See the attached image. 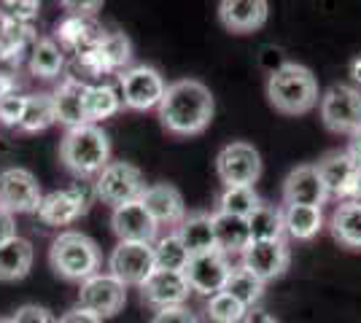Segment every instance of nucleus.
I'll list each match as a JSON object with an SVG mask.
<instances>
[{
    "label": "nucleus",
    "instance_id": "nucleus-1",
    "mask_svg": "<svg viewBox=\"0 0 361 323\" xmlns=\"http://www.w3.org/2000/svg\"><path fill=\"white\" fill-rule=\"evenodd\" d=\"M159 122L170 135L192 138L208 129L213 119V94L197 78H180L167 84V92L159 103Z\"/></svg>",
    "mask_w": 361,
    "mask_h": 323
},
{
    "label": "nucleus",
    "instance_id": "nucleus-2",
    "mask_svg": "<svg viewBox=\"0 0 361 323\" xmlns=\"http://www.w3.org/2000/svg\"><path fill=\"white\" fill-rule=\"evenodd\" d=\"M267 100L275 110L286 116L310 113L321 103L318 78L313 76L310 68H305L300 62H283L267 78Z\"/></svg>",
    "mask_w": 361,
    "mask_h": 323
},
{
    "label": "nucleus",
    "instance_id": "nucleus-3",
    "mask_svg": "<svg viewBox=\"0 0 361 323\" xmlns=\"http://www.w3.org/2000/svg\"><path fill=\"white\" fill-rule=\"evenodd\" d=\"M60 159L78 178H97L111 162V138L97 124H81L65 132L60 143Z\"/></svg>",
    "mask_w": 361,
    "mask_h": 323
},
{
    "label": "nucleus",
    "instance_id": "nucleus-4",
    "mask_svg": "<svg viewBox=\"0 0 361 323\" xmlns=\"http://www.w3.org/2000/svg\"><path fill=\"white\" fill-rule=\"evenodd\" d=\"M51 270L71 283H84L100 270V248L84 232H60L49 248Z\"/></svg>",
    "mask_w": 361,
    "mask_h": 323
},
{
    "label": "nucleus",
    "instance_id": "nucleus-5",
    "mask_svg": "<svg viewBox=\"0 0 361 323\" xmlns=\"http://www.w3.org/2000/svg\"><path fill=\"white\" fill-rule=\"evenodd\" d=\"M321 122L334 135H348L353 138L361 132V89L353 84H331L326 92L321 94Z\"/></svg>",
    "mask_w": 361,
    "mask_h": 323
},
{
    "label": "nucleus",
    "instance_id": "nucleus-6",
    "mask_svg": "<svg viewBox=\"0 0 361 323\" xmlns=\"http://www.w3.org/2000/svg\"><path fill=\"white\" fill-rule=\"evenodd\" d=\"M116 87L121 94V106L130 110H154L159 108L167 92L165 76L151 65H133L116 73Z\"/></svg>",
    "mask_w": 361,
    "mask_h": 323
},
{
    "label": "nucleus",
    "instance_id": "nucleus-7",
    "mask_svg": "<svg viewBox=\"0 0 361 323\" xmlns=\"http://www.w3.org/2000/svg\"><path fill=\"white\" fill-rule=\"evenodd\" d=\"M94 194L111 208H119L127 202H135L149 189L143 172L130 162H108L103 172L94 178Z\"/></svg>",
    "mask_w": 361,
    "mask_h": 323
},
{
    "label": "nucleus",
    "instance_id": "nucleus-8",
    "mask_svg": "<svg viewBox=\"0 0 361 323\" xmlns=\"http://www.w3.org/2000/svg\"><path fill=\"white\" fill-rule=\"evenodd\" d=\"M92 200H97V194H94V186L90 184H73L68 189L49 191L41 200L38 218L46 227H71L90 210Z\"/></svg>",
    "mask_w": 361,
    "mask_h": 323
},
{
    "label": "nucleus",
    "instance_id": "nucleus-9",
    "mask_svg": "<svg viewBox=\"0 0 361 323\" xmlns=\"http://www.w3.org/2000/svg\"><path fill=\"white\" fill-rule=\"evenodd\" d=\"M124 305H127V286L111 272H97L87 277L78 289V308L100 315L103 321L114 318Z\"/></svg>",
    "mask_w": 361,
    "mask_h": 323
},
{
    "label": "nucleus",
    "instance_id": "nucleus-10",
    "mask_svg": "<svg viewBox=\"0 0 361 323\" xmlns=\"http://www.w3.org/2000/svg\"><path fill=\"white\" fill-rule=\"evenodd\" d=\"M216 172L224 186H254L262 175V156L251 143L235 140L219 151Z\"/></svg>",
    "mask_w": 361,
    "mask_h": 323
},
{
    "label": "nucleus",
    "instance_id": "nucleus-11",
    "mask_svg": "<svg viewBox=\"0 0 361 323\" xmlns=\"http://www.w3.org/2000/svg\"><path fill=\"white\" fill-rule=\"evenodd\" d=\"M44 191L38 178L25 167L0 170V208L8 213H38Z\"/></svg>",
    "mask_w": 361,
    "mask_h": 323
},
{
    "label": "nucleus",
    "instance_id": "nucleus-12",
    "mask_svg": "<svg viewBox=\"0 0 361 323\" xmlns=\"http://www.w3.org/2000/svg\"><path fill=\"white\" fill-rule=\"evenodd\" d=\"M108 272L116 275L124 286H143L154 272V246L151 243H119L108 256Z\"/></svg>",
    "mask_w": 361,
    "mask_h": 323
},
{
    "label": "nucleus",
    "instance_id": "nucleus-13",
    "mask_svg": "<svg viewBox=\"0 0 361 323\" xmlns=\"http://www.w3.org/2000/svg\"><path fill=\"white\" fill-rule=\"evenodd\" d=\"M291 264V248L283 240H251V246L240 253V267L259 280L270 283L283 275Z\"/></svg>",
    "mask_w": 361,
    "mask_h": 323
},
{
    "label": "nucleus",
    "instance_id": "nucleus-14",
    "mask_svg": "<svg viewBox=\"0 0 361 323\" xmlns=\"http://www.w3.org/2000/svg\"><path fill=\"white\" fill-rule=\"evenodd\" d=\"M183 275L192 286V293L213 296V293L224 291L226 280L232 275V264H229V256H224L221 251H211V253L192 256Z\"/></svg>",
    "mask_w": 361,
    "mask_h": 323
},
{
    "label": "nucleus",
    "instance_id": "nucleus-15",
    "mask_svg": "<svg viewBox=\"0 0 361 323\" xmlns=\"http://www.w3.org/2000/svg\"><path fill=\"white\" fill-rule=\"evenodd\" d=\"M192 286L183 272H170V270H157L154 275L140 286V299L154 310L183 308L189 302Z\"/></svg>",
    "mask_w": 361,
    "mask_h": 323
},
{
    "label": "nucleus",
    "instance_id": "nucleus-16",
    "mask_svg": "<svg viewBox=\"0 0 361 323\" xmlns=\"http://www.w3.org/2000/svg\"><path fill=\"white\" fill-rule=\"evenodd\" d=\"M111 229L119 237V243H154L159 224L151 218L146 205L140 200L127 202L114 208L111 213Z\"/></svg>",
    "mask_w": 361,
    "mask_h": 323
},
{
    "label": "nucleus",
    "instance_id": "nucleus-17",
    "mask_svg": "<svg viewBox=\"0 0 361 323\" xmlns=\"http://www.w3.org/2000/svg\"><path fill=\"white\" fill-rule=\"evenodd\" d=\"M316 167H318V172H321V178H324V186H326L329 197L350 200L361 170H359V165L353 162V156L348 154V148H337V151L324 154Z\"/></svg>",
    "mask_w": 361,
    "mask_h": 323
},
{
    "label": "nucleus",
    "instance_id": "nucleus-18",
    "mask_svg": "<svg viewBox=\"0 0 361 323\" xmlns=\"http://www.w3.org/2000/svg\"><path fill=\"white\" fill-rule=\"evenodd\" d=\"M329 200V191L316 165H300L286 175L283 181V205H310L324 208Z\"/></svg>",
    "mask_w": 361,
    "mask_h": 323
},
{
    "label": "nucleus",
    "instance_id": "nucleus-19",
    "mask_svg": "<svg viewBox=\"0 0 361 323\" xmlns=\"http://www.w3.org/2000/svg\"><path fill=\"white\" fill-rule=\"evenodd\" d=\"M270 16L267 0H219V19L229 32H254Z\"/></svg>",
    "mask_w": 361,
    "mask_h": 323
},
{
    "label": "nucleus",
    "instance_id": "nucleus-20",
    "mask_svg": "<svg viewBox=\"0 0 361 323\" xmlns=\"http://www.w3.org/2000/svg\"><path fill=\"white\" fill-rule=\"evenodd\" d=\"M35 44H38V38H35L30 25L16 22L3 11V19H0V65L19 68L25 60H30Z\"/></svg>",
    "mask_w": 361,
    "mask_h": 323
},
{
    "label": "nucleus",
    "instance_id": "nucleus-21",
    "mask_svg": "<svg viewBox=\"0 0 361 323\" xmlns=\"http://www.w3.org/2000/svg\"><path fill=\"white\" fill-rule=\"evenodd\" d=\"M108 35V30L94 19V16H73L68 14L57 25V41L60 46L73 49L75 54L90 51L103 44V38Z\"/></svg>",
    "mask_w": 361,
    "mask_h": 323
},
{
    "label": "nucleus",
    "instance_id": "nucleus-22",
    "mask_svg": "<svg viewBox=\"0 0 361 323\" xmlns=\"http://www.w3.org/2000/svg\"><path fill=\"white\" fill-rule=\"evenodd\" d=\"M140 202L146 205V210L151 213V218L159 224V227H176L186 218V205L183 197L176 186L170 184H154L143 191Z\"/></svg>",
    "mask_w": 361,
    "mask_h": 323
},
{
    "label": "nucleus",
    "instance_id": "nucleus-23",
    "mask_svg": "<svg viewBox=\"0 0 361 323\" xmlns=\"http://www.w3.org/2000/svg\"><path fill=\"white\" fill-rule=\"evenodd\" d=\"M84 94H87V81L75 76H65L60 87L54 89L51 100H54V113L57 122L68 129H75L81 124H87V110H84Z\"/></svg>",
    "mask_w": 361,
    "mask_h": 323
},
{
    "label": "nucleus",
    "instance_id": "nucleus-24",
    "mask_svg": "<svg viewBox=\"0 0 361 323\" xmlns=\"http://www.w3.org/2000/svg\"><path fill=\"white\" fill-rule=\"evenodd\" d=\"M213 232H216V251L224 256H240L245 248L251 246V227L248 218L229 213H213Z\"/></svg>",
    "mask_w": 361,
    "mask_h": 323
},
{
    "label": "nucleus",
    "instance_id": "nucleus-25",
    "mask_svg": "<svg viewBox=\"0 0 361 323\" xmlns=\"http://www.w3.org/2000/svg\"><path fill=\"white\" fill-rule=\"evenodd\" d=\"M178 237L186 246L192 256L200 253H211L216 251V232H213V213L197 210V213H186V218L178 224Z\"/></svg>",
    "mask_w": 361,
    "mask_h": 323
},
{
    "label": "nucleus",
    "instance_id": "nucleus-26",
    "mask_svg": "<svg viewBox=\"0 0 361 323\" xmlns=\"http://www.w3.org/2000/svg\"><path fill=\"white\" fill-rule=\"evenodd\" d=\"M32 259H35V251L32 243L25 237H11L0 246V283H14L22 277L30 275Z\"/></svg>",
    "mask_w": 361,
    "mask_h": 323
},
{
    "label": "nucleus",
    "instance_id": "nucleus-27",
    "mask_svg": "<svg viewBox=\"0 0 361 323\" xmlns=\"http://www.w3.org/2000/svg\"><path fill=\"white\" fill-rule=\"evenodd\" d=\"M331 237L348 251H361V205L343 200L329 218Z\"/></svg>",
    "mask_w": 361,
    "mask_h": 323
},
{
    "label": "nucleus",
    "instance_id": "nucleus-28",
    "mask_svg": "<svg viewBox=\"0 0 361 323\" xmlns=\"http://www.w3.org/2000/svg\"><path fill=\"white\" fill-rule=\"evenodd\" d=\"M121 94L119 87L114 84H87V94H84V110H87V124H100L116 116L121 110Z\"/></svg>",
    "mask_w": 361,
    "mask_h": 323
},
{
    "label": "nucleus",
    "instance_id": "nucleus-29",
    "mask_svg": "<svg viewBox=\"0 0 361 323\" xmlns=\"http://www.w3.org/2000/svg\"><path fill=\"white\" fill-rule=\"evenodd\" d=\"M283 218H286V234L291 240H300V243L313 240L324 229V208L283 205Z\"/></svg>",
    "mask_w": 361,
    "mask_h": 323
},
{
    "label": "nucleus",
    "instance_id": "nucleus-30",
    "mask_svg": "<svg viewBox=\"0 0 361 323\" xmlns=\"http://www.w3.org/2000/svg\"><path fill=\"white\" fill-rule=\"evenodd\" d=\"M27 68L35 78L51 81L60 76L65 68V51L54 38H38V44L32 46L30 60H27Z\"/></svg>",
    "mask_w": 361,
    "mask_h": 323
},
{
    "label": "nucleus",
    "instance_id": "nucleus-31",
    "mask_svg": "<svg viewBox=\"0 0 361 323\" xmlns=\"http://www.w3.org/2000/svg\"><path fill=\"white\" fill-rule=\"evenodd\" d=\"M248 227H251V240H283L286 237L283 208L262 202L254 213L248 215Z\"/></svg>",
    "mask_w": 361,
    "mask_h": 323
},
{
    "label": "nucleus",
    "instance_id": "nucleus-32",
    "mask_svg": "<svg viewBox=\"0 0 361 323\" xmlns=\"http://www.w3.org/2000/svg\"><path fill=\"white\" fill-rule=\"evenodd\" d=\"M51 124H57V113H54V100L51 94H27V103H25V113H22V122H19V132H44Z\"/></svg>",
    "mask_w": 361,
    "mask_h": 323
},
{
    "label": "nucleus",
    "instance_id": "nucleus-33",
    "mask_svg": "<svg viewBox=\"0 0 361 323\" xmlns=\"http://www.w3.org/2000/svg\"><path fill=\"white\" fill-rule=\"evenodd\" d=\"M154 262H157V270H170V272H183L189 267L192 253L180 243L178 232H167L162 237H157V243H154Z\"/></svg>",
    "mask_w": 361,
    "mask_h": 323
},
{
    "label": "nucleus",
    "instance_id": "nucleus-34",
    "mask_svg": "<svg viewBox=\"0 0 361 323\" xmlns=\"http://www.w3.org/2000/svg\"><path fill=\"white\" fill-rule=\"evenodd\" d=\"M259 205H262V200H259V194L254 191V186H224L221 194H219V200H216V210L219 213L248 218Z\"/></svg>",
    "mask_w": 361,
    "mask_h": 323
},
{
    "label": "nucleus",
    "instance_id": "nucleus-35",
    "mask_svg": "<svg viewBox=\"0 0 361 323\" xmlns=\"http://www.w3.org/2000/svg\"><path fill=\"white\" fill-rule=\"evenodd\" d=\"M264 280H259L256 275H251L248 270H243V267H232V275L226 280L224 291L232 293L240 305H245L248 310H254L259 302H262V296H264Z\"/></svg>",
    "mask_w": 361,
    "mask_h": 323
},
{
    "label": "nucleus",
    "instance_id": "nucleus-36",
    "mask_svg": "<svg viewBox=\"0 0 361 323\" xmlns=\"http://www.w3.org/2000/svg\"><path fill=\"white\" fill-rule=\"evenodd\" d=\"M205 315H208L211 323H243L245 315H248V308L240 305L232 293L219 291V293H213V296H208V302H205Z\"/></svg>",
    "mask_w": 361,
    "mask_h": 323
},
{
    "label": "nucleus",
    "instance_id": "nucleus-37",
    "mask_svg": "<svg viewBox=\"0 0 361 323\" xmlns=\"http://www.w3.org/2000/svg\"><path fill=\"white\" fill-rule=\"evenodd\" d=\"M97 51L106 57V62L111 65L114 73L127 70V65L133 62V44H130V38H127L124 32L108 30V35L103 38V44L97 46Z\"/></svg>",
    "mask_w": 361,
    "mask_h": 323
},
{
    "label": "nucleus",
    "instance_id": "nucleus-38",
    "mask_svg": "<svg viewBox=\"0 0 361 323\" xmlns=\"http://www.w3.org/2000/svg\"><path fill=\"white\" fill-rule=\"evenodd\" d=\"M25 103H27V94L16 92V94H8V97H3L0 100V124L3 127H19L22 122V113H25Z\"/></svg>",
    "mask_w": 361,
    "mask_h": 323
},
{
    "label": "nucleus",
    "instance_id": "nucleus-39",
    "mask_svg": "<svg viewBox=\"0 0 361 323\" xmlns=\"http://www.w3.org/2000/svg\"><path fill=\"white\" fill-rule=\"evenodd\" d=\"M0 6L6 8V14L16 19V22H25L30 25L32 19L38 16V8H41V0H0Z\"/></svg>",
    "mask_w": 361,
    "mask_h": 323
},
{
    "label": "nucleus",
    "instance_id": "nucleus-40",
    "mask_svg": "<svg viewBox=\"0 0 361 323\" xmlns=\"http://www.w3.org/2000/svg\"><path fill=\"white\" fill-rule=\"evenodd\" d=\"M14 323H57V318L51 315V310L41 308V305H22L11 315Z\"/></svg>",
    "mask_w": 361,
    "mask_h": 323
},
{
    "label": "nucleus",
    "instance_id": "nucleus-41",
    "mask_svg": "<svg viewBox=\"0 0 361 323\" xmlns=\"http://www.w3.org/2000/svg\"><path fill=\"white\" fill-rule=\"evenodd\" d=\"M151 323H200V318H197L195 312L183 305V308L157 310V312H154V318H151Z\"/></svg>",
    "mask_w": 361,
    "mask_h": 323
},
{
    "label": "nucleus",
    "instance_id": "nucleus-42",
    "mask_svg": "<svg viewBox=\"0 0 361 323\" xmlns=\"http://www.w3.org/2000/svg\"><path fill=\"white\" fill-rule=\"evenodd\" d=\"M62 8L68 11V14L73 16H94L100 8H103V3L106 0H60Z\"/></svg>",
    "mask_w": 361,
    "mask_h": 323
},
{
    "label": "nucleus",
    "instance_id": "nucleus-43",
    "mask_svg": "<svg viewBox=\"0 0 361 323\" xmlns=\"http://www.w3.org/2000/svg\"><path fill=\"white\" fill-rule=\"evenodd\" d=\"M57 323H103V318L84 308H73V310H68Z\"/></svg>",
    "mask_w": 361,
    "mask_h": 323
},
{
    "label": "nucleus",
    "instance_id": "nucleus-44",
    "mask_svg": "<svg viewBox=\"0 0 361 323\" xmlns=\"http://www.w3.org/2000/svg\"><path fill=\"white\" fill-rule=\"evenodd\" d=\"M11 237H16V215L8 213L6 208H0V246Z\"/></svg>",
    "mask_w": 361,
    "mask_h": 323
},
{
    "label": "nucleus",
    "instance_id": "nucleus-45",
    "mask_svg": "<svg viewBox=\"0 0 361 323\" xmlns=\"http://www.w3.org/2000/svg\"><path fill=\"white\" fill-rule=\"evenodd\" d=\"M19 92V78L11 70H0V100Z\"/></svg>",
    "mask_w": 361,
    "mask_h": 323
},
{
    "label": "nucleus",
    "instance_id": "nucleus-46",
    "mask_svg": "<svg viewBox=\"0 0 361 323\" xmlns=\"http://www.w3.org/2000/svg\"><path fill=\"white\" fill-rule=\"evenodd\" d=\"M243 323H281L272 312H267V310H262V308H254V310H248V315H245V321Z\"/></svg>",
    "mask_w": 361,
    "mask_h": 323
},
{
    "label": "nucleus",
    "instance_id": "nucleus-47",
    "mask_svg": "<svg viewBox=\"0 0 361 323\" xmlns=\"http://www.w3.org/2000/svg\"><path fill=\"white\" fill-rule=\"evenodd\" d=\"M348 76H350V84L361 89V54H356L353 60L348 62Z\"/></svg>",
    "mask_w": 361,
    "mask_h": 323
},
{
    "label": "nucleus",
    "instance_id": "nucleus-48",
    "mask_svg": "<svg viewBox=\"0 0 361 323\" xmlns=\"http://www.w3.org/2000/svg\"><path fill=\"white\" fill-rule=\"evenodd\" d=\"M348 154L353 156V162H356L361 170V132H356V135L350 138V143H348Z\"/></svg>",
    "mask_w": 361,
    "mask_h": 323
},
{
    "label": "nucleus",
    "instance_id": "nucleus-49",
    "mask_svg": "<svg viewBox=\"0 0 361 323\" xmlns=\"http://www.w3.org/2000/svg\"><path fill=\"white\" fill-rule=\"evenodd\" d=\"M350 200H353V202H359V205H361V175H359V181H356V189H353V194H350Z\"/></svg>",
    "mask_w": 361,
    "mask_h": 323
},
{
    "label": "nucleus",
    "instance_id": "nucleus-50",
    "mask_svg": "<svg viewBox=\"0 0 361 323\" xmlns=\"http://www.w3.org/2000/svg\"><path fill=\"white\" fill-rule=\"evenodd\" d=\"M0 323H14L11 318H0Z\"/></svg>",
    "mask_w": 361,
    "mask_h": 323
},
{
    "label": "nucleus",
    "instance_id": "nucleus-51",
    "mask_svg": "<svg viewBox=\"0 0 361 323\" xmlns=\"http://www.w3.org/2000/svg\"><path fill=\"white\" fill-rule=\"evenodd\" d=\"M0 19H3V11H0Z\"/></svg>",
    "mask_w": 361,
    "mask_h": 323
}]
</instances>
